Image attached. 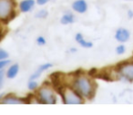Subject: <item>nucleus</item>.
I'll return each instance as SVG.
<instances>
[{
    "label": "nucleus",
    "instance_id": "4",
    "mask_svg": "<svg viewBox=\"0 0 133 115\" xmlns=\"http://www.w3.org/2000/svg\"><path fill=\"white\" fill-rule=\"evenodd\" d=\"M16 17L15 0H0V22L8 24Z\"/></svg>",
    "mask_w": 133,
    "mask_h": 115
},
{
    "label": "nucleus",
    "instance_id": "11",
    "mask_svg": "<svg viewBox=\"0 0 133 115\" xmlns=\"http://www.w3.org/2000/svg\"><path fill=\"white\" fill-rule=\"evenodd\" d=\"M130 37V33L126 28H118L115 33V39L119 43H125Z\"/></svg>",
    "mask_w": 133,
    "mask_h": 115
},
{
    "label": "nucleus",
    "instance_id": "14",
    "mask_svg": "<svg viewBox=\"0 0 133 115\" xmlns=\"http://www.w3.org/2000/svg\"><path fill=\"white\" fill-rule=\"evenodd\" d=\"M28 89L30 91H36L39 88V83L37 82V80H33V79H29L28 84Z\"/></svg>",
    "mask_w": 133,
    "mask_h": 115
},
{
    "label": "nucleus",
    "instance_id": "7",
    "mask_svg": "<svg viewBox=\"0 0 133 115\" xmlns=\"http://www.w3.org/2000/svg\"><path fill=\"white\" fill-rule=\"evenodd\" d=\"M37 4V0H21L18 3V10L21 13H28L32 11Z\"/></svg>",
    "mask_w": 133,
    "mask_h": 115
},
{
    "label": "nucleus",
    "instance_id": "17",
    "mask_svg": "<svg viewBox=\"0 0 133 115\" xmlns=\"http://www.w3.org/2000/svg\"><path fill=\"white\" fill-rule=\"evenodd\" d=\"M36 43H37V45L43 46L46 44V39L45 38V36H43V35H39V36H37V39H36Z\"/></svg>",
    "mask_w": 133,
    "mask_h": 115
},
{
    "label": "nucleus",
    "instance_id": "6",
    "mask_svg": "<svg viewBox=\"0 0 133 115\" xmlns=\"http://www.w3.org/2000/svg\"><path fill=\"white\" fill-rule=\"evenodd\" d=\"M1 104H26V99L18 97L13 93H8V94H4L0 100Z\"/></svg>",
    "mask_w": 133,
    "mask_h": 115
},
{
    "label": "nucleus",
    "instance_id": "15",
    "mask_svg": "<svg viewBox=\"0 0 133 115\" xmlns=\"http://www.w3.org/2000/svg\"><path fill=\"white\" fill-rule=\"evenodd\" d=\"M48 10L45 9V8L38 10V11L36 13V17H37V19L46 18V17H48Z\"/></svg>",
    "mask_w": 133,
    "mask_h": 115
},
{
    "label": "nucleus",
    "instance_id": "2",
    "mask_svg": "<svg viewBox=\"0 0 133 115\" xmlns=\"http://www.w3.org/2000/svg\"><path fill=\"white\" fill-rule=\"evenodd\" d=\"M35 98L38 103L54 105L57 102V94L56 90L49 84H44L39 86L36 91Z\"/></svg>",
    "mask_w": 133,
    "mask_h": 115
},
{
    "label": "nucleus",
    "instance_id": "3",
    "mask_svg": "<svg viewBox=\"0 0 133 115\" xmlns=\"http://www.w3.org/2000/svg\"><path fill=\"white\" fill-rule=\"evenodd\" d=\"M58 93L61 96L62 102L66 105H78L83 104L85 102V99L78 93L75 89H73L70 85H64L59 88Z\"/></svg>",
    "mask_w": 133,
    "mask_h": 115
},
{
    "label": "nucleus",
    "instance_id": "12",
    "mask_svg": "<svg viewBox=\"0 0 133 115\" xmlns=\"http://www.w3.org/2000/svg\"><path fill=\"white\" fill-rule=\"evenodd\" d=\"M75 41H76L77 44L79 46H81L82 48H88V49H89V48L93 47V43L87 40L81 33L76 34V35H75Z\"/></svg>",
    "mask_w": 133,
    "mask_h": 115
},
{
    "label": "nucleus",
    "instance_id": "21",
    "mask_svg": "<svg viewBox=\"0 0 133 115\" xmlns=\"http://www.w3.org/2000/svg\"><path fill=\"white\" fill-rule=\"evenodd\" d=\"M50 0H37V4L38 5V6H44V5H46V3L49 2Z\"/></svg>",
    "mask_w": 133,
    "mask_h": 115
},
{
    "label": "nucleus",
    "instance_id": "9",
    "mask_svg": "<svg viewBox=\"0 0 133 115\" xmlns=\"http://www.w3.org/2000/svg\"><path fill=\"white\" fill-rule=\"evenodd\" d=\"M53 66V64L51 63H45V64H42L37 68L35 72L31 74L29 79H33V80H37L39 77L42 75V73H44L45 72H46L48 70H49L50 68Z\"/></svg>",
    "mask_w": 133,
    "mask_h": 115
},
{
    "label": "nucleus",
    "instance_id": "8",
    "mask_svg": "<svg viewBox=\"0 0 133 115\" xmlns=\"http://www.w3.org/2000/svg\"><path fill=\"white\" fill-rule=\"evenodd\" d=\"M72 10L78 14H85L88 11V3L86 0H75L71 5Z\"/></svg>",
    "mask_w": 133,
    "mask_h": 115
},
{
    "label": "nucleus",
    "instance_id": "16",
    "mask_svg": "<svg viewBox=\"0 0 133 115\" xmlns=\"http://www.w3.org/2000/svg\"><path fill=\"white\" fill-rule=\"evenodd\" d=\"M11 64V61L9 59H4V60H0V71H4L9 64Z\"/></svg>",
    "mask_w": 133,
    "mask_h": 115
},
{
    "label": "nucleus",
    "instance_id": "18",
    "mask_svg": "<svg viewBox=\"0 0 133 115\" xmlns=\"http://www.w3.org/2000/svg\"><path fill=\"white\" fill-rule=\"evenodd\" d=\"M116 53L117 55H123L124 53L126 52V47L123 45V44H119V45H118L116 47Z\"/></svg>",
    "mask_w": 133,
    "mask_h": 115
},
{
    "label": "nucleus",
    "instance_id": "22",
    "mask_svg": "<svg viewBox=\"0 0 133 115\" xmlns=\"http://www.w3.org/2000/svg\"><path fill=\"white\" fill-rule=\"evenodd\" d=\"M128 15H129V18H131V17H132V16H133V13H132V11H130V10H129V13H128Z\"/></svg>",
    "mask_w": 133,
    "mask_h": 115
},
{
    "label": "nucleus",
    "instance_id": "23",
    "mask_svg": "<svg viewBox=\"0 0 133 115\" xmlns=\"http://www.w3.org/2000/svg\"><path fill=\"white\" fill-rule=\"evenodd\" d=\"M126 1H132V0H126Z\"/></svg>",
    "mask_w": 133,
    "mask_h": 115
},
{
    "label": "nucleus",
    "instance_id": "10",
    "mask_svg": "<svg viewBox=\"0 0 133 115\" xmlns=\"http://www.w3.org/2000/svg\"><path fill=\"white\" fill-rule=\"evenodd\" d=\"M20 70V66L18 64H10L9 65L6 67V70L5 72V74L8 79H14L17 76Z\"/></svg>",
    "mask_w": 133,
    "mask_h": 115
},
{
    "label": "nucleus",
    "instance_id": "13",
    "mask_svg": "<svg viewBox=\"0 0 133 115\" xmlns=\"http://www.w3.org/2000/svg\"><path fill=\"white\" fill-rule=\"evenodd\" d=\"M76 20V17L75 15L70 11H68L66 13H64L62 15V17H60V23L64 26H69L75 22Z\"/></svg>",
    "mask_w": 133,
    "mask_h": 115
},
{
    "label": "nucleus",
    "instance_id": "19",
    "mask_svg": "<svg viewBox=\"0 0 133 115\" xmlns=\"http://www.w3.org/2000/svg\"><path fill=\"white\" fill-rule=\"evenodd\" d=\"M8 53L5 49L0 47V60H4V59H8Z\"/></svg>",
    "mask_w": 133,
    "mask_h": 115
},
{
    "label": "nucleus",
    "instance_id": "5",
    "mask_svg": "<svg viewBox=\"0 0 133 115\" xmlns=\"http://www.w3.org/2000/svg\"><path fill=\"white\" fill-rule=\"evenodd\" d=\"M118 75L122 80L133 82V63H123L118 66Z\"/></svg>",
    "mask_w": 133,
    "mask_h": 115
},
{
    "label": "nucleus",
    "instance_id": "20",
    "mask_svg": "<svg viewBox=\"0 0 133 115\" xmlns=\"http://www.w3.org/2000/svg\"><path fill=\"white\" fill-rule=\"evenodd\" d=\"M5 71H0V90L2 89L3 85H4V81H5Z\"/></svg>",
    "mask_w": 133,
    "mask_h": 115
},
{
    "label": "nucleus",
    "instance_id": "1",
    "mask_svg": "<svg viewBox=\"0 0 133 115\" xmlns=\"http://www.w3.org/2000/svg\"><path fill=\"white\" fill-rule=\"evenodd\" d=\"M69 85L75 89L85 100H91L97 90V84L92 77L86 73L73 75Z\"/></svg>",
    "mask_w": 133,
    "mask_h": 115
}]
</instances>
